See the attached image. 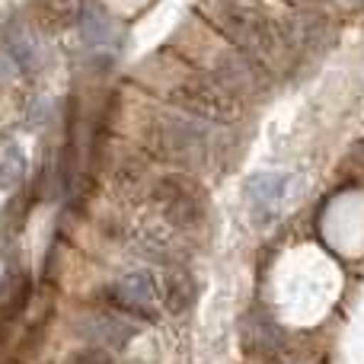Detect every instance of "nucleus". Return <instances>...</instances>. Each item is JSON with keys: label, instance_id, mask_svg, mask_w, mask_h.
I'll list each match as a JSON object with an SVG mask.
<instances>
[{"label": "nucleus", "instance_id": "obj_19", "mask_svg": "<svg viewBox=\"0 0 364 364\" xmlns=\"http://www.w3.org/2000/svg\"><path fill=\"white\" fill-rule=\"evenodd\" d=\"M355 160H358V164L364 166V138L358 141V144H355Z\"/></svg>", "mask_w": 364, "mask_h": 364}, {"label": "nucleus", "instance_id": "obj_18", "mask_svg": "<svg viewBox=\"0 0 364 364\" xmlns=\"http://www.w3.org/2000/svg\"><path fill=\"white\" fill-rule=\"evenodd\" d=\"M70 364H112V355L100 346H90V348H80V352L70 358Z\"/></svg>", "mask_w": 364, "mask_h": 364}, {"label": "nucleus", "instance_id": "obj_8", "mask_svg": "<svg viewBox=\"0 0 364 364\" xmlns=\"http://www.w3.org/2000/svg\"><path fill=\"white\" fill-rule=\"evenodd\" d=\"M294 176L291 173H256V176L246 179V198L252 205L256 218H272L275 208L288 198Z\"/></svg>", "mask_w": 364, "mask_h": 364}, {"label": "nucleus", "instance_id": "obj_6", "mask_svg": "<svg viewBox=\"0 0 364 364\" xmlns=\"http://www.w3.org/2000/svg\"><path fill=\"white\" fill-rule=\"evenodd\" d=\"M282 29V42L288 48H301V51H320L329 45L333 38V29H329V19L320 16V13H310V10H301V13H291L284 23H278Z\"/></svg>", "mask_w": 364, "mask_h": 364}, {"label": "nucleus", "instance_id": "obj_22", "mask_svg": "<svg viewBox=\"0 0 364 364\" xmlns=\"http://www.w3.org/2000/svg\"><path fill=\"white\" fill-rule=\"evenodd\" d=\"M294 4H314V0H294Z\"/></svg>", "mask_w": 364, "mask_h": 364}, {"label": "nucleus", "instance_id": "obj_13", "mask_svg": "<svg viewBox=\"0 0 364 364\" xmlns=\"http://www.w3.org/2000/svg\"><path fill=\"white\" fill-rule=\"evenodd\" d=\"M38 6H42L45 19H48L51 26H80L83 19V0H38Z\"/></svg>", "mask_w": 364, "mask_h": 364}, {"label": "nucleus", "instance_id": "obj_12", "mask_svg": "<svg viewBox=\"0 0 364 364\" xmlns=\"http://www.w3.org/2000/svg\"><path fill=\"white\" fill-rule=\"evenodd\" d=\"M26 170H29L26 151L19 144H10L0 154V192H13L26 179Z\"/></svg>", "mask_w": 364, "mask_h": 364}, {"label": "nucleus", "instance_id": "obj_10", "mask_svg": "<svg viewBox=\"0 0 364 364\" xmlns=\"http://www.w3.org/2000/svg\"><path fill=\"white\" fill-rule=\"evenodd\" d=\"M83 333L93 339V346H109V348H125L128 342L134 339V323H128L125 316H115V314H96L87 320V329Z\"/></svg>", "mask_w": 364, "mask_h": 364}, {"label": "nucleus", "instance_id": "obj_2", "mask_svg": "<svg viewBox=\"0 0 364 364\" xmlns=\"http://www.w3.org/2000/svg\"><path fill=\"white\" fill-rule=\"evenodd\" d=\"M141 147L164 164L192 170L208 154V132L195 119L157 112L141 125Z\"/></svg>", "mask_w": 364, "mask_h": 364}, {"label": "nucleus", "instance_id": "obj_5", "mask_svg": "<svg viewBox=\"0 0 364 364\" xmlns=\"http://www.w3.org/2000/svg\"><path fill=\"white\" fill-rule=\"evenodd\" d=\"M109 304L119 307L122 314L141 316V320H154L160 314V304H164V291L154 272H132V275H122L119 282H112V288L106 291Z\"/></svg>", "mask_w": 364, "mask_h": 364}, {"label": "nucleus", "instance_id": "obj_1", "mask_svg": "<svg viewBox=\"0 0 364 364\" xmlns=\"http://www.w3.org/2000/svg\"><path fill=\"white\" fill-rule=\"evenodd\" d=\"M198 13L214 32L252 58H272L282 48V29L250 0H201Z\"/></svg>", "mask_w": 364, "mask_h": 364}, {"label": "nucleus", "instance_id": "obj_7", "mask_svg": "<svg viewBox=\"0 0 364 364\" xmlns=\"http://www.w3.org/2000/svg\"><path fill=\"white\" fill-rule=\"evenodd\" d=\"M224 87H230L233 93L243 100L250 93H259L265 87V74H262V64L259 58L246 55V51H237V55H224L218 61V68L211 70Z\"/></svg>", "mask_w": 364, "mask_h": 364}, {"label": "nucleus", "instance_id": "obj_9", "mask_svg": "<svg viewBox=\"0 0 364 364\" xmlns=\"http://www.w3.org/2000/svg\"><path fill=\"white\" fill-rule=\"evenodd\" d=\"M240 342H243L246 352L252 355H275L282 348V329L272 316L265 314H250L243 316V329H240Z\"/></svg>", "mask_w": 364, "mask_h": 364}, {"label": "nucleus", "instance_id": "obj_21", "mask_svg": "<svg viewBox=\"0 0 364 364\" xmlns=\"http://www.w3.org/2000/svg\"><path fill=\"white\" fill-rule=\"evenodd\" d=\"M348 4H355V6H364V0H348Z\"/></svg>", "mask_w": 364, "mask_h": 364}, {"label": "nucleus", "instance_id": "obj_16", "mask_svg": "<svg viewBox=\"0 0 364 364\" xmlns=\"http://www.w3.org/2000/svg\"><path fill=\"white\" fill-rule=\"evenodd\" d=\"M144 182V166L138 157H125L112 173V186L115 192H134V188Z\"/></svg>", "mask_w": 364, "mask_h": 364}, {"label": "nucleus", "instance_id": "obj_4", "mask_svg": "<svg viewBox=\"0 0 364 364\" xmlns=\"http://www.w3.org/2000/svg\"><path fill=\"white\" fill-rule=\"evenodd\" d=\"M151 198L170 227H198L208 211V195L201 182L186 173H166L154 182Z\"/></svg>", "mask_w": 364, "mask_h": 364}, {"label": "nucleus", "instance_id": "obj_11", "mask_svg": "<svg viewBox=\"0 0 364 364\" xmlns=\"http://www.w3.org/2000/svg\"><path fill=\"white\" fill-rule=\"evenodd\" d=\"M195 304V282L186 269H170L164 278V310L173 316L186 314Z\"/></svg>", "mask_w": 364, "mask_h": 364}, {"label": "nucleus", "instance_id": "obj_17", "mask_svg": "<svg viewBox=\"0 0 364 364\" xmlns=\"http://www.w3.org/2000/svg\"><path fill=\"white\" fill-rule=\"evenodd\" d=\"M10 51H13V64H19L23 70H36V58H38V45L32 42L29 32H16L10 36Z\"/></svg>", "mask_w": 364, "mask_h": 364}, {"label": "nucleus", "instance_id": "obj_14", "mask_svg": "<svg viewBox=\"0 0 364 364\" xmlns=\"http://www.w3.org/2000/svg\"><path fill=\"white\" fill-rule=\"evenodd\" d=\"M26 304H29V284L23 282V284H19V291H13V294L6 297V304L0 307V348L6 346L13 323L19 320V314L26 310Z\"/></svg>", "mask_w": 364, "mask_h": 364}, {"label": "nucleus", "instance_id": "obj_15", "mask_svg": "<svg viewBox=\"0 0 364 364\" xmlns=\"http://www.w3.org/2000/svg\"><path fill=\"white\" fill-rule=\"evenodd\" d=\"M80 29H83V38H87L90 45H106L109 36H112V23H109V16L100 10V6L83 13Z\"/></svg>", "mask_w": 364, "mask_h": 364}, {"label": "nucleus", "instance_id": "obj_20", "mask_svg": "<svg viewBox=\"0 0 364 364\" xmlns=\"http://www.w3.org/2000/svg\"><path fill=\"white\" fill-rule=\"evenodd\" d=\"M6 68H10V64H6L4 58H0V87H4V80H6Z\"/></svg>", "mask_w": 364, "mask_h": 364}, {"label": "nucleus", "instance_id": "obj_3", "mask_svg": "<svg viewBox=\"0 0 364 364\" xmlns=\"http://www.w3.org/2000/svg\"><path fill=\"white\" fill-rule=\"evenodd\" d=\"M164 96L166 102L182 109L188 119H201L211 125H233L243 112V100L230 87H224L214 74H188L179 83L166 87Z\"/></svg>", "mask_w": 364, "mask_h": 364}]
</instances>
